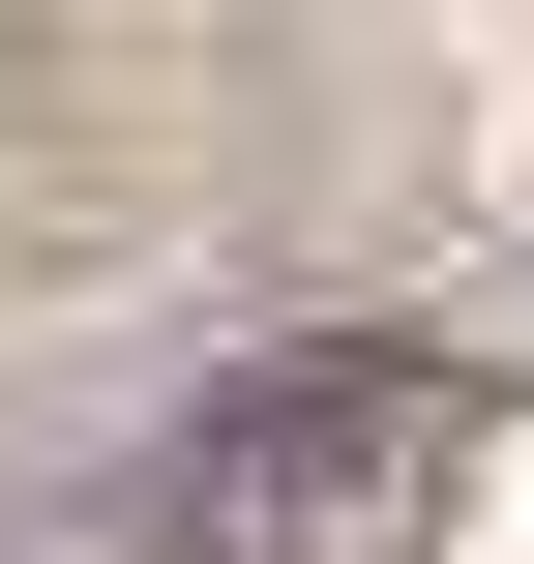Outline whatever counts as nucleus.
<instances>
[{"mask_svg": "<svg viewBox=\"0 0 534 564\" xmlns=\"http://www.w3.org/2000/svg\"><path fill=\"white\" fill-rule=\"evenodd\" d=\"M446 446H476V387H268V416H208V564H327V535H386Z\"/></svg>", "mask_w": 534, "mask_h": 564, "instance_id": "obj_1", "label": "nucleus"}]
</instances>
